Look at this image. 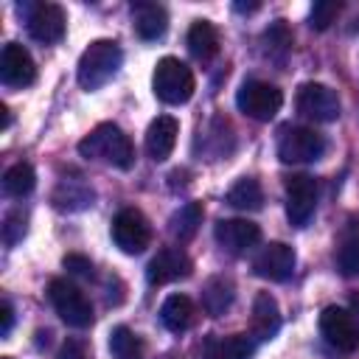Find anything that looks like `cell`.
<instances>
[{"mask_svg": "<svg viewBox=\"0 0 359 359\" xmlns=\"http://www.w3.org/2000/svg\"><path fill=\"white\" fill-rule=\"evenodd\" d=\"M11 325H14V309L8 300H3L0 303V337H8Z\"/></svg>", "mask_w": 359, "mask_h": 359, "instance_id": "34", "label": "cell"}, {"mask_svg": "<svg viewBox=\"0 0 359 359\" xmlns=\"http://www.w3.org/2000/svg\"><path fill=\"white\" fill-rule=\"evenodd\" d=\"M213 236L227 252L244 255L261 241V227L255 222H250V219H222L216 224Z\"/></svg>", "mask_w": 359, "mask_h": 359, "instance_id": "14", "label": "cell"}, {"mask_svg": "<svg viewBox=\"0 0 359 359\" xmlns=\"http://www.w3.org/2000/svg\"><path fill=\"white\" fill-rule=\"evenodd\" d=\"M320 334L325 337V342L342 353H351L359 348V325L353 320L351 311L339 309V306H328L320 314Z\"/></svg>", "mask_w": 359, "mask_h": 359, "instance_id": "10", "label": "cell"}, {"mask_svg": "<svg viewBox=\"0 0 359 359\" xmlns=\"http://www.w3.org/2000/svg\"><path fill=\"white\" fill-rule=\"evenodd\" d=\"M151 87H154V95L163 101V104H185L191 95H194V73L191 67L177 59V56H163L154 67V79H151Z\"/></svg>", "mask_w": 359, "mask_h": 359, "instance_id": "3", "label": "cell"}, {"mask_svg": "<svg viewBox=\"0 0 359 359\" xmlns=\"http://www.w3.org/2000/svg\"><path fill=\"white\" fill-rule=\"evenodd\" d=\"M233 297H236L233 280L224 278V275H213V278H208L205 286H202V309H205L210 317H222V314L233 306Z\"/></svg>", "mask_w": 359, "mask_h": 359, "instance_id": "21", "label": "cell"}, {"mask_svg": "<svg viewBox=\"0 0 359 359\" xmlns=\"http://www.w3.org/2000/svg\"><path fill=\"white\" fill-rule=\"evenodd\" d=\"M188 50L202 62H208L219 53V31L213 28V22L194 20V25L188 28Z\"/></svg>", "mask_w": 359, "mask_h": 359, "instance_id": "22", "label": "cell"}, {"mask_svg": "<svg viewBox=\"0 0 359 359\" xmlns=\"http://www.w3.org/2000/svg\"><path fill=\"white\" fill-rule=\"evenodd\" d=\"M337 266L345 278L359 275V236H348L337 250Z\"/></svg>", "mask_w": 359, "mask_h": 359, "instance_id": "29", "label": "cell"}, {"mask_svg": "<svg viewBox=\"0 0 359 359\" xmlns=\"http://www.w3.org/2000/svg\"><path fill=\"white\" fill-rule=\"evenodd\" d=\"M50 199H53V208L59 210H81L93 205V188H87L81 180H62Z\"/></svg>", "mask_w": 359, "mask_h": 359, "instance_id": "23", "label": "cell"}, {"mask_svg": "<svg viewBox=\"0 0 359 359\" xmlns=\"http://www.w3.org/2000/svg\"><path fill=\"white\" fill-rule=\"evenodd\" d=\"M339 95L320 81H306L297 90V112L317 121V123H331L339 118Z\"/></svg>", "mask_w": 359, "mask_h": 359, "instance_id": "9", "label": "cell"}, {"mask_svg": "<svg viewBox=\"0 0 359 359\" xmlns=\"http://www.w3.org/2000/svg\"><path fill=\"white\" fill-rule=\"evenodd\" d=\"M258 3H236V11H255Z\"/></svg>", "mask_w": 359, "mask_h": 359, "instance_id": "35", "label": "cell"}, {"mask_svg": "<svg viewBox=\"0 0 359 359\" xmlns=\"http://www.w3.org/2000/svg\"><path fill=\"white\" fill-rule=\"evenodd\" d=\"M56 359H93V348L81 337H67L56 351Z\"/></svg>", "mask_w": 359, "mask_h": 359, "instance_id": "32", "label": "cell"}, {"mask_svg": "<svg viewBox=\"0 0 359 359\" xmlns=\"http://www.w3.org/2000/svg\"><path fill=\"white\" fill-rule=\"evenodd\" d=\"M160 359H180L177 353H165V356H160Z\"/></svg>", "mask_w": 359, "mask_h": 359, "instance_id": "36", "label": "cell"}, {"mask_svg": "<svg viewBox=\"0 0 359 359\" xmlns=\"http://www.w3.org/2000/svg\"><path fill=\"white\" fill-rule=\"evenodd\" d=\"M339 3L337 0H320V3H314L311 6V14H309V25L314 28V31H325L334 20H337V14H339Z\"/></svg>", "mask_w": 359, "mask_h": 359, "instance_id": "30", "label": "cell"}, {"mask_svg": "<svg viewBox=\"0 0 359 359\" xmlns=\"http://www.w3.org/2000/svg\"><path fill=\"white\" fill-rule=\"evenodd\" d=\"M112 241L126 255H140L151 241V224L137 208H121L112 219Z\"/></svg>", "mask_w": 359, "mask_h": 359, "instance_id": "6", "label": "cell"}, {"mask_svg": "<svg viewBox=\"0 0 359 359\" xmlns=\"http://www.w3.org/2000/svg\"><path fill=\"white\" fill-rule=\"evenodd\" d=\"M65 269L67 272H73V275H79V278H93V261L90 258H84V255H76V252H70V255H65Z\"/></svg>", "mask_w": 359, "mask_h": 359, "instance_id": "33", "label": "cell"}, {"mask_svg": "<svg viewBox=\"0 0 359 359\" xmlns=\"http://www.w3.org/2000/svg\"><path fill=\"white\" fill-rule=\"evenodd\" d=\"M236 107L252 121H272L283 107V93L261 79H250L236 93Z\"/></svg>", "mask_w": 359, "mask_h": 359, "instance_id": "5", "label": "cell"}, {"mask_svg": "<svg viewBox=\"0 0 359 359\" xmlns=\"http://www.w3.org/2000/svg\"><path fill=\"white\" fill-rule=\"evenodd\" d=\"M132 20L140 39H160L168 28V14L157 3H132Z\"/></svg>", "mask_w": 359, "mask_h": 359, "instance_id": "18", "label": "cell"}, {"mask_svg": "<svg viewBox=\"0 0 359 359\" xmlns=\"http://www.w3.org/2000/svg\"><path fill=\"white\" fill-rule=\"evenodd\" d=\"M109 353L115 359H143L146 356V345L132 328L115 325L109 331Z\"/></svg>", "mask_w": 359, "mask_h": 359, "instance_id": "25", "label": "cell"}, {"mask_svg": "<svg viewBox=\"0 0 359 359\" xmlns=\"http://www.w3.org/2000/svg\"><path fill=\"white\" fill-rule=\"evenodd\" d=\"M3 359H11V356H3Z\"/></svg>", "mask_w": 359, "mask_h": 359, "instance_id": "37", "label": "cell"}, {"mask_svg": "<svg viewBox=\"0 0 359 359\" xmlns=\"http://www.w3.org/2000/svg\"><path fill=\"white\" fill-rule=\"evenodd\" d=\"M160 320L171 334H182L194 325L196 320V306L188 294H168L165 303L160 306Z\"/></svg>", "mask_w": 359, "mask_h": 359, "instance_id": "19", "label": "cell"}, {"mask_svg": "<svg viewBox=\"0 0 359 359\" xmlns=\"http://www.w3.org/2000/svg\"><path fill=\"white\" fill-rule=\"evenodd\" d=\"M123 62V53L118 48V42L112 39H95L87 45V50L81 53L79 59V84L84 90H98L104 87L121 67Z\"/></svg>", "mask_w": 359, "mask_h": 359, "instance_id": "2", "label": "cell"}, {"mask_svg": "<svg viewBox=\"0 0 359 359\" xmlns=\"http://www.w3.org/2000/svg\"><path fill=\"white\" fill-rule=\"evenodd\" d=\"M48 297H50L53 311H56L67 325H73V328H87V325H93V303L87 300V294H84L76 283H70V280H65V278H53V280L48 283Z\"/></svg>", "mask_w": 359, "mask_h": 359, "instance_id": "4", "label": "cell"}, {"mask_svg": "<svg viewBox=\"0 0 359 359\" xmlns=\"http://www.w3.org/2000/svg\"><path fill=\"white\" fill-rule=\"evenodd\" d=\"M22 17H25V28L31 34V39L42 42V45H53L65 36V11L56 3H25L20 6Z\"/></svg>", "mask_w": 359, "mask_h": 359, "instance_id": "7", "label": "cell"}, {"mask_svg": "<svg viewBox=\"0 0 359 359\" xmlns=\"http://www.w3.org/2000/svg\"><path fill=\"white\" fill-rule=\"evenodd\" d=\"M22 236H25V216H22V210L6 213V219H3V241L8 247H14Z\"/></svg>", "mask_w": 359, "mask_h": 359, "instance_id": "31", "label": "cell"}, {"mask_svg": "<svg viewBox=\"0 0 359 359\" xmlns=\"http://www.w3.org/2000/svg\"><path fill=\"white\" fill-rule=\"evenodd\" d=\"M177 135H180L177 118H171V115H157V118L149 123V129H146V151H149V157L157 160V163H163V160L174 151Z\"/></svg>", "mask_w": 359, "mask_h": 359, "instance_id": "16", "label": "cell"}, {"mask_svg": "<svg viewBox=\"0 0 359 359\" xmlns=\"http://www.w3.org/2000/svg\"><path fill=\"white\" fill-rule=\"evenodd\" d=\"M317 208V180L309 174H292L286 180V216L294 227H306Z\"/></svg>", "mask_w": 359, "mask_h": 359, "instance_id": "11", "label": "cell"}, {"mask_svg": "<svg viewBox=\"0 0 359 359\" xmlns=\"http://www.w3.org/2000/svg\"><path fill=\"white\" fill-rule=\"evenodd\" d=\"M294 250L283 241H272L266 244L255 258H252V272L264 280H286L294 272Z\"/></svg>", "mask_w": 359, "mask_h": 359, "instance_id": "13", "label": "cell"}, {"mask_svg": "<svg viewBox=\"0 0 359 359\" xmlns=\"http://www.w3.org/2000/svg\"><path fill=\"white\" fill-rule=\"evenodd\" d=\"M261 42H264V53H266L269 59H275V62H283V59L289 56V50H292V34H289V28H286L283 20H275V22L264 31Z\"/></svg>", "mask_w": 359, "mask_h": 359, "instance_id": "28", "label": "cell"}, {"mask_svg": "<svg viewBox=\"0 0 359 359\" xmlns=\"http://www.w3.org/2000/svg\"><path fill=\"white\" fill-rule=\"evenodd\" d=\"M34 185H36V174H34V168L28 163H14L3 174V194L6 196H14V199L28 196L34 191Z\"/></svg>", "mask_w": 359, "mask_h": 359, "instance_id": "26", "label": "cell"}, {"mask_svg": "<svg viewBox=\"0 0 359 359\" xmlns=\"http://www.w3.org/2000/svg\"><path fill=\"white\" fill-rule=\"evenodd\" d=\"M227 205L236 210H258L264 205V191L258 185V180L252 177H241L238 182H233V188L227 191Z\"/></svg>", "mask_w": 359, "mask_h": 359, "instance_id": "24", "label": "cell"}, {"mask_svg": "<svg viewBox=\"0 0 359 359\" xmlns=\"http://www.w3.org/2000/svg\"><path fill=\"white\" fill-rule=\"evenodd\" d=\"M34 79H36L34 56L20 42L3 45V53H0V81L6 87H28V84H34Z\"/></svg>", "mask_w": 359, "mask_h": 359, "instance_id": "12", "label": "cell"}, {"mask_svg": "<svg viewBox=\"0 0 359 359\" xmlns=\"http://www.w3.org/2000/svg\"><path fill=\"white\" fill-rule=\"evenodd\" d=\"M255 342L247 334H230V337H208L205 342V359H252Z\"/></svg>", "mask_w": 359, "mask_h": 359, "instance_id": "20", "label": "cell"}, {"mask_svg": "<svg viewBox=\"0 0 359 359\" xmlns=\"http://www.w3.org/2000/svg\"><path fill=\"white\" fill-rule=\"evenodd\" d=\"M168 224H171L174 238H180V241H191V238L196 236L199 224H202V205H199V202H185V205L171 216Z\"/></svg>", "mask_w": 359, "mask_h": 359, "instance_id": "27", "label": "cell"}, {"mask_svg": "<svg viewBox=\"0 0 359 359\" xmlns=\"http://www.w3.org/2000/svg\"><path fill=\"white\" fill-rule=\"evenodd\" d=\"M188 275H191V258L180 247L160 250L146 266V278L151 286H163V283H171V280L188 278Z\"/></svg>", "mask_w": 359, "mask_h": 359, "instance_id": "15", "label": "cell"}, {"mask_svg": "<svg viewBox=\"0 0 359 359\" xmlns=\"http://www.w3.org/2000/svg\"><path fill=\"white\" fill-rule=\"evenodd\" d=\"M250 328H252L250 337H255L261 342H266V339H272L278 334V328H280V309H278V303H275V297L269 292H258L255 294Z\"/></svg>", "mask_w": 359, "mask_h": 359, "instance_id": "17", "label": "cell"}, {"mask_svg": "<svg viewBox=\"0 0 359 359\" xmlns=\"http://www.w3.org/2000/svg\"><path fill=\"white\" fill-rule=\"evenodd\" d=\"M79 154L87 160H104L123 171L135 163V146L129 135L115 123H98L90 135H84L79 140Z\"/></svg>", "mask_w": 359, "mask_h": 359, "instance_id": "1", "label": "cell"}, {"mask_svg": "<svg viewBox=\"0 0 359 359\" xmlns=\"http://www.w3.org/2000/svg\"><path fill=\"white\" fill-rule=\"evenodd\" d=\"M325 151V137L309 126H289L280 132L278 157L283 163H314Z\"/></svg>", "mask_w": 359, "mask_h": 359, "instance_id": "8", "label": "cell"}]
</instances>
